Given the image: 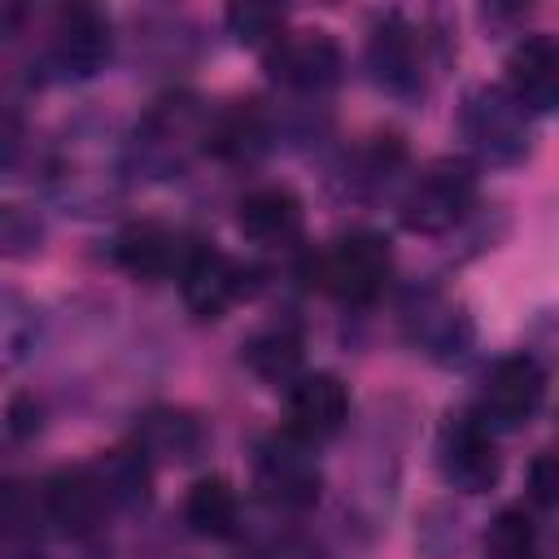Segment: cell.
<instances>
[{
    "label": "cell",
    "instance_id": "25",
    "mask_svg": "<svg viewBox=\"0 0 559 559\" xmlns=\"http://www.w3.org/2000/svg\"><path fill=\"white\" fill-rule=\"evenodd\" d=\"M528 489H533V502L537 507H555V489H559V463H555V454H542L528 467Z\"/></svg>",
    "mask_w": 559,
    "mask_h": 559
},
{
    "label": "cell",
    "instance_id": "23",
    "mask_svg": "<svg viewBox=\"0 0 559 559\" xmlns=\"http://www.w3.org/2000/svg\"><path fill=\"white\" fill-rule=\"evenodd\" d=\"M39 218L22 205H0V258H26L31 249H39Z\"/></svg>",
    "mask_w": 559,
    "mask_h": 559
},
{
    "label": "cell",
    "instance_id": "9",
    "mask_svg": "<svg viewBox=\"0 0 559 559\" xmlns=\"http://www.w3.org/2000/svg\"><path fill=\"white\" fill-rule=\"evenodd\" d=\"M271 74L297 92H319L332 87L341 74V48L328 31H297L280 35L271 48Z\"/></svg>",
    "mask_w": 559,
    "mask_h": 559
},
{
    "label": "cell",
    "instance_id": "11",
    "mask_svg": "<svg viewBox=\"0 0 559 559\" xmlns=\"http://www.w3.org/2000/svg\"><path fill=\"white\" fill-rule=\"evenodd\" d=\"M52 61L74 79L96 74L109 61V22H105V13L87 9V4L61 9L57 26H52Z\"/></svg>",
    "mask_w": 559,
    "mask_h": 559
},
{
    "label": "cell",
    "instance_id": "17",
    "mask_svg": "<svg viewBox=\"0 0 559 559\" xmlns=\"http://www.w3.org/2000/svg\"><path fill=\"white\" fill-rule=\"evenodd\" d=\"M301 328L297 323H271L245 341V367L262 380H288L301 362Z\"/></svg>",
    "mask_w": 559,
    "mask_h": 559
},
{
    "label": "cell",
    "instance_id": "8",
    "mask_svg": "<svg viewBox=\"0 0 559 559\" xmlns=\"http://www.w3.org/2000/svg\"><path fill=\"white\" fill-rule=\"evenodd\" d=\"M288 437L314 445V441H328L332 432H341L345 415H349V389L328 376V371H314V376H301L293 389H288Z\"/></svg>",
    "mask_w": 559,
    "mask_h": 559
},
{
    "label": "cell",
    "instance_id": "24",
    "mask_svg": "<svg viewBox=\"0 0 559 559\" xmlns=\"http://www.w3.org/2000/svg\"><path fill=\"white\" fill-rule=\"evenodd\" d=\"M227 26L240 44H275L280 39V13L266 4H231L227 9Z\"/></svg>",
    "mask_w": 559,
    "mask_h": 559
},
{
    "label": "cell",
    "instance_id": "19",
    "mask_svg": "<svg viewBox=\"0 0 559 559\" xmlns=\"http://www.w3.org/2000/svg\"><path fill=\"white\" fill-rule=\"evenodd\" d=\"M201 445V428L197 419L179 415V411H153L140 424V450L157 454V459H192Z\"/></svg>",
    "mask_w": 559,
    "mask_h": 559
},
{
    "label": "cell",
    "instance_id": "6",
    "mask_svg": "<svg viewBox=\"0 0 559 559\" xmlns=\"http://www.w3.org/2000/svg\"><path fill=\"white\" fill-rule=\"evenodd\" d=\"M245 280H249L245 266L214 245H192L179 266V293L188 310L201 319H218L223 310H231L245 297Z\"/></svg>",
    "mask_w": 559,
    "mask_h": 559
},
{
    "label": "cell",
    "instance_id": "16",
    "mask_svg": "<svg viewBox=\"0 0 559 559\" xmlns=\"http://www.w3.org/2000/svg\"><path fill=\"white\" fill-rule=\"evenodd\" d=\"M183 520L192 533L201 537H231L240 524V498L231 489V480L223 476H201L188 498H183Z\"/></svg>",
    "mask_w": 559,
    "mask_h": 559
},
{
    "label": "cell",
    "instance_id": "15",
    "mask_svg": "<svg viewBox=\"0 0 559 559\" xmlns=\"http://www.w3.org/2000/svg\"><path fill=\"white\" fill-rule=\"evenodd\" d=\"M371 70L389 92H415L419 87V39L397 17L376 26L371 35Z\"/></svg>",
    "mask_w": 559,
    "mask_h": 559
},
{
    "label": "cell",
    "instance_id": "20",
    "mask_svg": "<svg viewBox=\"0 0 559 559\" xmlns=\"http://www.w3.org/2000/svg\"><path fill=\"white\" fill-rule=\"evenodd\" d=\"M35 336H39L35 306L22 293L0 288V371L26 362L31 349H35Z\"/></svg>",
    "mask_w": 559,
    "mask_h": 559
},
{
    "label": "cell",
    "instance_id": "18",
    "mask_svg": "<svg viewBox=\"0 0 559 559\" xmlns=\"http://www.w3.org/2000/svg\"><path fill=\"white\" fill-rule=\"evenodd\" d=\"M92 472H96V480H100L109 507H135V502H144V493H148V454H144L140 445L109 450Z\"/></svg>",
    "mask_w": 559,
    "mask_h": 559
},
{
    "label": "cell",
    "instance_id": "27",
    "mask_svg": "<svg viewBox=\"0 0 559 559\" xmlns=\"http://www.w3.org/2000/svg\"><path fill=\"white\" fill-rule=\"evenodd\" d=\"M22 26V9L17 4H0V44Z\"/></svg>",
    "mask_w": 559,
    "mask_h": 559
},
{
    "label": "cell",
    "instance_id": "13",
    "mask_svg": "<svg viewBox=\"0 0 559 559\" xmlns=\"http://www.w3.org/2000/svg\"><path fill=\"white\" fill-rule=\"evenodd\" d=\"M188 249H192V245H183V240H179L170 227H162V223H131V227H122L118 240H114L118 266H127V271L140 275V280H166L170 271L179 275Z\"/></svg>",
    "mask_w": 559,
    "mask_h": 559
},
{
    "label": "cell",
    "instance_id": "7",
    "mask_svg": "<svg viewBox=\"0 0 559 559\" xmlns=\"http://www.w3.org/2000/svg\"><path fill=\"white\" fill-rule=\"evenodd\" d=\"M258 489L271 498V502H280V507H293V511H301V507H314L319 502V485H323V476H319V463H314V454L306 450V441H297V437H271L262 450H258Z\"/></svg>",
    "mask_w": 559,
    "mask_h": 559
},
{
    "label": "cell",
    "instance_id": "2",
    "mask_svg": "<svg viewBox=\"0 0 559 559\" xmlns=\"http://www.w3.org/2000/svg\"><path fill=\"white\" fill-rule=\"evenodd\" d=\"M389 271H393V249L376 231H354L319 258V284L349 306L376 301L389 284Z\"/></svg>",
    "mask_w": 559,
    "mask_h": 559
},
{
    "label": "cell",
    "instance_id": "21",
    "mask_svg": "<svg viewBox=\"0 0 559 559\" xmlns=\"http://www.w3.org/2000/svg\"><path fill=\"white\" fill-rule=\"evenodd\" d=\"M485 559H537V524L524 507H507L485 528Z\"/></svg>",
    "mask_w": 559,
    "mask_h": 559
},
{
    "label": "cell",
    "instance_id": "14",
    "mask_svg": "<svg viewBox=\"0 0 559 559\" xmlns=\"http://www.w3.org/2000/svg\"><path fill=\"white\" fill-rule=\"evenodd\" d=\"M236 223H240V231H245L249 240H258V245H288V240L301 236V201H297L288 188H280V183L253 188V192L240 201Z\"/></svg>",
    "mask_w": 559,
    "mask_h": 559
},
{
    "label": "cell",
    "instance_id": "10",
    "mask_svg": "<svg viewBox=\"0 0 559 559\" xmlns=\"http://www.w3.org/2000/svg\"><path fill=\"white\" fill-rule=\"evenodd\" d=\"M507 92L524 114H550L559 105V48L550 35H528L511 52Z\"/></svg>",
    "mask_w": 559,
    "mask_h": 559
},
{
    "label": "cell",
    "instance_id": "12",
    "mask_svg": "<svg viewBox=\"0 0 559 559\" xmlns=\"http://www.w3.org/2000/svg\"><path fill=\"white\" fill-rule=\"evenodd\" d=\"M44 507H48L52 524H61L74 537L92 533L100 524V515L109 511L105 489H100V480H96L92 467H66V472H57L44 485Z\"/></svg>",
    "mask_w": 559,
    "mask_h": 559
},
{
    "label": "cell",
    "instance_id": "3",
    "mask_svg": "<svg viewBox=\"0 0 559 559\" xmlns=\"http://www.w3.org/2000/svg\"><path fill=\"white\" fill-rule=\"evenodd\" d=\"M441 476L463 493H485L498 480V445L493 428L480 415H450L437 441Z\"/></svg>",
    "mask_w": 559,
    "mask_h": 559
},
{
    "label": "cell",
    "instance_id": "4",
    "mask_svg": "<svg viewBox=\"0 0 559 559\" xmlns=\"http://www.w3.org/2000/svg\"><path fill=\"white\" fill-rule=\"evenodd\" d=\"M463 131L489 162H520L528 153V114L507 87H476L463 105Z\"/></svg>",
    "mask_w": 559,
    "mask_h": 559
},
{
    "label": "cell",
    "instance_id": "22",
    "mask_svg": "<svg viewBox=\"0 0 559 559\" xmlns=\"http://www.w3.org/2000/svg\"><path fill=\"white\" fill-rule=\"evenodd\" d=\"M214 148L227 153V157H253L262 148V122H258V114L249 105L231 109L218 122V131H214Z\"/></svg>",
    "mask_w": 559,
    "mask_h": 559
},
{
    "label": "cell",
    "instance_id": "1",
    "mask_svg": "<svg viewBox=\"0 0 559 559\" xmlns=\"http://www.w3.org/2000/svg\"><path fill=\"white\" fill-rule=\"evenodd\" d=\"M472 201H476V170L459 157H441L411 179L402 197V223L419 236H441L454 223H463Z\"/></svg>",
    "mask_w": 559,
    "mask_h": 559
},
{
    "label": "cell",
    "instance_id": "5",
    "mask_svg": "<svg viewBox=\"0 0 559 559\" xmlns=\"http://www.w3.org/2000/svg\"><path fill=\"white\" fill-rule=\"evenodd\" d=\"M542 397H546V371L537 367V358L511 354L485 376L480 419L489 428H520V424H528L537 415Z\"/></svg>",
    "mask_w": 559,
    "mask_h": 559
},
{
    "label": "cell",
    "instance_id": "26",
    "mask_svg": "<svg viewBox=\"0 0 559 559\" xmlns=\"http://www.w3.org/2000/svg\"><path fill=\"white\" fill-rule=\"evenodd\" d=\"M22 520H26V502H22V489H17L13 480H4V476H0V537L17 533V528H22Z\"/></svg>",
    "mask_w": 559,
    "mask_h": 559
}]
</instances>
